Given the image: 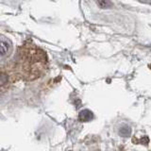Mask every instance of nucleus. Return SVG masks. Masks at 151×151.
I'll return each instance as SVG.
<instances>
[{
    "label": "nucleus",
    "instance_id": "1",
    "mask_svg": "<svg viewBox=\"0 0 151 151\" xmlns=\"http://www.w3.org/2000/svg\"><path fill=\"white\" fill-rule=\"evenodd\" d=\"M48 67L47 57L44 50L33 45L22 46L19 49L18 72L27 80L42 77Z\"/></svg>",
    "mask_w": 151,
    "mask_h": 151
},
{
    "label": "nucleus",
    "instance_id": "2",
    "mask_svg": "<svg viewBox=\"0 0 151 151\" xmlns=\"http://www.w3.org/2000/svg\"><path fill=\"white\" fill-rule=\"evenodd\" d=\"M12 42L5 36L0 35V60L8 57L12 53Z\"/></svg>",
    "mask_w": 151,
    "mask_h": 151
},
{
    "label": "nucleus",
    "instance_id": "3",
    "mask_svg": "<svg viewBox=\"0 0 151 151\" xmlns=\"http://www.w3.org/2000/svg\"><path fill=\"white\" fill-rule=\"evenodd\" d=\"M12 76L7 69L0 68V89L6 88L12 82Z\"/></svg>",
    "mask_w": 151,
    "mask_h": 151
},
{
    "label": "nucleus",
    "instance_id": "4",
    "mask_svg": "<svg viewBox=\"0 0 151 151\" xmlns=\"http://www.w3.org/2000/svg\"><path fill=\"white\" fill-rule=\"evenodd\" d=\"M93 118V112L91 111H89V110H84V111H81L79 112L78 119H79V121H81V122L91 121Z\"/></svg>",
    "mask_w": 151,
    "mask_h": 151
}]
</instances>
